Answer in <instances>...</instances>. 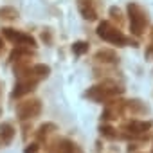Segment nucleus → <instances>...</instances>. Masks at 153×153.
Returning a JSON list of instances; mask_svg holds the SVG:
<instances>
[{
	"label": "nucleus",
	"instance_id": "f257e3e1",
	"mask_svg": "<svg viewBox=\"0 0 153 153\" xmlns=\"http://www.w3.org/2000/svg\"><path fill=\"white\" fill-rule=\"evenodd\" d=\"M99 36L105 38V40H108V42H114V43H124L126 42L124 36L121 33H117L115 29H110L108 24H101L99 25Z\"/></svg>",
	"mask_w": 153,
	"mask_h": 153
},
{
	"label": "nucleus",
	"instance_id": "7ed1b4c3",
	"mask_svg": "<svg viewBox=\"0 0 153 153\" xmlns=\"http://www.w3.org/2000/svg\"><path fill=\"white\" fill-rule=\"evenodd\" d=\"M85 51H87V43H83V42H79V43H76V45H74V52L81 54V52H85Z\"/></svg>",
	"mask_w": 153,
	"mask_h": 153
},
{
	"label": "nucleus",
	"instance_id": "f03ea898",
	"mask_svg": "<svg viewBox=\"0 0 153 153\" xmlns=\"http://www.w3.org/2000/svg\"><path fill=\"white\" fill-rule=\"evenodd\" d=\"M4 33H6L7 38H11V40H15V42H20V43H31V45H33V38H29V36H25V34L13 33V29H4Z\"/></svg>",
	"mask_w": 153,
	"mask_h": 153
}]
</instances>
